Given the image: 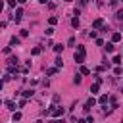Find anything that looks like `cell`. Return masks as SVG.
Listing matches in <instances>:
<instances>
[{"mask_svg": "<svg viewBox=\"0 0 123 123\" xmlns=\"http://www.w3.org/2000/svg\"><path fill=\"white\" fill-rule=\"evenodd\" d=\"M85 56H87L85 46H77V52H75V62H77V64H83V62H85Z\"/></svg>", "mask_w": 123, "mask_h": 123, "instance_id": "1", "label": "cell"}, {"mask_svg": "<svg viewBox=\"0 0 123 123\" xmlns=\"http://www.w3.org/2000/svg\"><path fill=\"white\" fill-rule=\"evenodd\" d=\"M94 104H96V100H94V98H88V100L85 102V112H88V110H90V108L94 106Z\"/></svg>", "mask_w": 123, "mask_h": 123, "instance_id": "2", "label": "cell"}, {"mask_svg": "<svg viewBox=\"0 0 123 123\" xmlns=\"http://www.w3.org/2000/svg\"><path fill=\"white\" fill-rule=\"evenodd\" d=\"M92 27H94V29H98V27H104V19H102V18L94 19V21H92Z\"/></svg>", "mask_w": 123, "mask_h": 123, "instance_id": "3", "label": "cell"}, {"mask_svg": "<svg viewBox=\"0 0 123 123\" xmlns=\"http://www.w3.org/2000/svg\"><path fill=\"white\" fill-rule=\"evenodd\" d=\"M21 15H23V10L19 8L18 12H15V15H13V19H15V21H18V23H19V21H21Z\"/></svg>", "mask_w": 123, "mask_h": 123, "instance_id": "4", "label": "cell"}, {"mask_svg": "<svg viewBox=\"0 0 123 123\" xmlns=\"http://www.w3.org/2000/svg\"><path fill=\"white\" fill-rule=\"evenodd\" d=\"M98 88H100V83H94V85L90 87V92H92V94H96V92H98Z\"/></svg>", "mask_w": 123, "mask_h": 123, "instance_id": "5", "label": "cell"}, {"mask_svg": "<svg viewBox=\"0 0 123 123\" xmlns=\"http://www.w3.org/2000/svg\"><path fill=\"white\" fill-rule=\"evenodd\" d=\"M19 42H21V40H19L18 37H12V39H10V44H12V46H18Z\"/></svg>", "mask_w": 123, "mask_h": 123, "instance_id": "6", "label": "cell"}, {"mask_svg": "<svg viewBox=\"0 0 123 123\" xmlns=\"http://www.w3.org/2000/svg\"><path fill=\"white\" fill-rule=\"evenodd\" d=\"M18 62H19L18 58H15V56H12V58L8 60V64H10V66H18Z\"/></svg>", "mask_w": 123, "mask_h": 123, "instance_id": "7", "label": "cell"}, {"mask_svg": "<svg viewBox=\"0 0 123 123\" xmlns=\"http://www.w3.org/2000/svg\"><path fill=\"white\" fill-rule=\"evenodd\" d=\"M117 40H121V33H114L112 35V42H117Z\"/></svg>", "mask_w": 123, "mask_h": 123, "instance_id": "8", "label": "cell"}, {"mask_svg": "<svg viewBox=\"0 0 123 123\" xmlns=\"http://www.w3.org/2000/svg\"><path fill=\"white\" fill-rule=\"evenodd\" d=\"M104 48H106V52H114V42H108Z\"/></svg>", "mask_w": 123, "mask_h": 123, "instance_id": "9", "label": "cell"}, {"mask_svg": "<svg viewBox=\"0 0 123 123\" xmlns=\"http://www.w3.org/2000/svg\"><path fill=\"white\" fill-rule=\"evenodd\" d=\"M12 119H13V123H15V121H19V119H21V112H15Z\"/></svg>", "mask_w": 123, "mask_h": 123, "instance_id": "10", "label": "cell"}, {"mask_svg": "<svg viewBox=\"0 0 123 123\" xmlns=\"http://www.w3.org/2000/svg\"><path fill=\"white\" fill-rule=\"evenodd\" d=\"M6 106H8V110H12V112L15 110V104H13L12 100H8V102H6Z\"/></svg>", "mask_w": 123, "mask_h": 123, "instance_id": "11", "label": "cell"}, {"mask_svg": "<svg viewBox=\"0 0 123 123\" xmlns=\"http://www.w3.org/2000/svg\"><path fill=\"white\" fill-rule=\"evenodd\" d=\"M31 54H33V56H39V54H40V48H39V46H35V48L31 50Z\"/></svg>", "mask_w": 123, "mask_h": 123, "instance_id": "12", "label": "cell"}, {"mask_svg": "<svg viewBox=\"0 0 123 123\" xmlns=\"http://www.w3.org/2000/svg\"><path fill=\"white\" fill-rule=\"evenodd\" d=\"M56 71H58L56 67H50V69H46V75H56Z\"/></svg>", "mask_w": 123, "mask_h": 123, "instance_id": "13", "label": "cell"}, {"mask_svg": "<svg viewBox=\"0 0 123 123\" xmlns=\"http://www.w3.org/2000/svg\"><path fill=\"white\" fill-rule=\"evenodd\" d=\"M23 96L25 98H31V96H33V90H23Z\"/></svg>", "mask_w": 123, "mask_h": 123, "instance_id": "14", "label": "cell"}, {"mask_svg": "<svg viewBox=\"0 0 123 123\" xmlns=\"http://www.w3.org/2000/svg\"><path fill=\"white\" fill-rule=\"evenodd\" d=\"M98 102H100V104H106V102H108V94H102V96H100V100H98Z\"/></svg>", "mask_w": 123, "mask_h": 123, "instance_id": "15", "label": "cell"}, {"mask_svg": "<svg viewBox=\"0 0 123 123\" xmlns=\"http://www.w3.org/2000/svg\"><path fill=\"white\" fill-rule=\"evenodd\" d=\"M54 50H56V52H58V54H60V52H62V50H64V46H62V44H54Z\"/></svg>", "mask_w": 123, "mask_h": 123, "instance_id": "16", "label": "cell"}, {"mask_svg": "<svg viewBox=\"0 0 123 123\" xmlns=\"http://www.w3.org/2000/svg\"><path fill=\"white\" fill-rule=\"evenodd\" d=\"M71 25H73V27H79V18H73V19H71Z\"/></svg>", "mask_w": 123, "mask_h": 123, "instance_id": "17", "label": "cell"}, {"mask_svg": "<svg viewBox=\"0 0 123 123\" xmlns=\"http://www.w3.org/2000/svg\"><path fill=\"white\" fill-rule=\"evenodd\" d=\"M64 66V62H62V58H56V67H62Z\"/></svg>", "mask_w": 123, "mask_h": 123, "instance_id": "18", "label": "cell"}, {"mask_svg": "<svg viewBox=\"0 0 123 123\" xmlns=\"http://www.w3.org/2000/svg\"><path fill=\"white\" fill-rule=\"evenodd\" d=\"M73 83H75V85H79V83H81V75H75V79H73Z\"/></svg>", "mask_w": 123, "mask_h": 123, "instance_id": "19", "label": "cell"}, {"mask_svg": "<svg viewBox=\"0 0 123 123\" xmlns=\"http://www.w3.org/2000/svg\"><path fill=\"white\" fill-rule=\"evenodd\" d=\"M81 73H83V75H88L90 69H88V67H81Z\"/></svg>", "mask_w": 123, "mask_h": 123, "instance_id": "20", "label": "cell"}, {"mask_svg": "<svg viewBox=\"0 0 123 123\" xmlns=\"http://www.w3.org/2000/svg\"><path fill=\"white\" fill-rule=\"evenodd\" d=\"M114 64H121V56H114Z\"/></svg>", "mask_w": 123, "mask_h": 123, "instance_id": "21", "label": "cell"}, {"mask_svg": "<svg viewBox=\"0 0 123 123\" xmlns=\"http://www.w3.org/2000/svg\"><path fill=\"white\" fill-rule=\"evenodd\" d=\"M115 15H117V19H121V21H123V10H119Z\"/></svg>", "mask_w": 123, "mask_h": 123, "instance_id": "22", "label": "cell"}, {"mask_svg": "<svg viewBox=\"0 0 123 123\" xmlns=\"http://www.w3.org/2000/svg\"><path fill=\"white\" fill-rule=\"evenodd\" d=\"M48 23H50V25H56V23H58V19H56V18H50V19H48Z\"/></svg>", "mask_w": 123, "mask_h": 123, "instance_id": "23", "label": "cell"}, {"mask_svg": "<svg viewBox=\"0 0 123 123\" xmlns=\"http://www.w3.org/2000/svg\"><path fill=\"white\" fill-rule=\"evenodd\" d=\"M114 73H115V75H121V73H123V69H121V67H115V71H114Z\"/></svg>", "mask_w": 123, "mask_h": 123, "instance_id": "24", "label": "cell"}, {"mask_svg": "<svg viewBox=\"0 0 123 123\" xmlns=\"http://www.w3.org/2000/svg\"><path fill=\"white\" fill-rule=\"evenodd\" d=\"M15 2H18V0H8V4H10V6H12V8H13V6H15Z\"/></svg>", "mask_w": 123, "mask_h": 123, "instance_id": "25", "label": "cell"}, {"mask_svg": "<svg viewBox=\"0 0 123 123\" xmlns=\"http://www.w3.org/2000/svg\"><path fill=\"white\" fill-rule=\"evenodd\" d=\"M48 123H64L62 119H52V121H48Z\"/></svg>", "mask_w": 123, "mask_h": 123, "instance_id": "26", "label": "cell"}, {"mask_svg": "<svg viewBox=\"0 0 123 123\" xmlns=\"http://www.w3.org/2000/svg\"><path fill=\"white\" fill-rule=\"evenodd\" d=\"M79 4L81 6H87V0H79Z\"/></svg>", "mask_w": 123, "mask_h": 123, "instance_id": "27", "label": "cell"}, {"mask_svg": "<svg viewBox=\"0 0 123 123\" xmlns=\"http://www.w3.org/2000/svg\"><path fill=\"white\" fill-rule=\"evenodd\" d=\"M75 123H87V121H85V119H77Z\"/></svg>", "mask_w": 123, "mask_h": 123, "instance_id": "28", "label": "cell"}, {"mask_svg": "<svg viewBox=\"0 0 123 123\" xmlns=\"http://www.w3.org/2000/svg\"><path fill=\"white\" fill-rule=\"evenodd\" d=\"M27 2V0H18V4H25Z\"/></svg>", "mask_w": 123, "mask_h": 123, "instance_id": "29", "label": "cell"}, {"mask_svg": "<svg viewBox=\"0 0 123 123\" xmlns=\"http://www.w3.org/2000/svg\"><path fill=\"white\" fill-rule=\"evenodd\" d=\"M2 87H4V81H0V88H2Z\"/></svg>", "mask_w": 123, "mask_h": 123, "instance_id": "30", "label": "cell"}, {"mask_svg": "<svg viewBox=\"0 0 123 123\" xmlns=\"http://www.w3.org/2000/svg\"><path fill=\"white\" fill-rule=\"evenodd\" d=\"M0 102H2V100H0Z\"/></svg>", "mask_w": 123, "mask_h": 123, "instance_id": "31", "label": "cell"}]
</instances>
